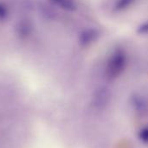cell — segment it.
Masks as SVG:
<instances>
[{"instance_id":"1","label":"cell","mask_w":148,"mask_h":148,"mask_svg":"<svg viewBox=\"0 0 148 148\" xmlns=\"http://www.w3.org/2000/svg\"><path fill=\"white\" fill-rule=\"evenodd\" d=\"M127 66V55L123 49H116L110 56L107 68L106 75L110 80L118 78Z\"/></svg>"},{"instance_id":"2","label":"cell","mask_w":148,"mask_h":148,"mask_svg":"<svg viewBox=\"0 0 148 148\" xmlns=\"http://www.w3.org/2000/svg\"><path fill=\"white\" fill-rule=\"evenodd\" d=\"M111 97L112 93L108 88H99L97 90H95V92L93 95L92 105L97 109L105 108L110 102Z\"/></svg>"},{"instance_id":"3","label":"cell","mask_w":148,"mask_h":148,"mask_svg":"<svg viewBox=\"0 0 148 148\" xmlns=\"http://www.w3.org/2000/svg\"><path fill=\"white\" fill-rule=\"evenodd\" d=\"M99 36V32L95 29H88L82 32L80 36V42L81 44L87 46L94 42L97 40Z\"/></svg>"},{"instance_id":"4","label":"cell","mask_w":148,"mask_h":148,"mask_svg":"<svg viewBox=\"0 0 148 148\" xmlns=\"http://www.w3.org/2000/svg\"><path fill=\"white\" fill-rule=\"evenodd\" d=\"M132 105L134 107V108L138 112V113H140V114H143L147 111V101L146 100L139 95H134L133 97H132Z\"/></svg>"},{"instance_id":"5","label":"cell","mask_w":148,"mask_h":148,"mask_svg":"<svg viewBox=\"0 0 148 148\" xmlns=\"http://www.w3.org/2000/svg\"><path fill=\"white\" fill-rule=\"evenodd\" d=\"M135 0H117L114 4V10L116 11H121L128 8Z\"/></svg>"},{"instance_id":"6","label":"cell","mask_w":148,"mask_h":148,"mask_svg":"<svg viewBox=\"0 0 148 148\" xmlns=\"http://www.w3.org/2000/svg\"><path fill=\"white\" fill-rule=\"evenodd\" d=\"M138 138L143 144L148 145V126L143 127L140 129L138 133Z\"/></svg>"},{"instance_id":"7","label":"cell","mask_w":148,"mask_h":148,"mask_svg":"<svg viewBox=\"0 0 148 148\" xmlns=\"http://www.w3.org/2000/svg\"><path fill=\"white\" fill-rule=\"evenodd\" d=\"M57 3L67 10H75V3L74 0H56Z\"/></svg>"},{"instance_id":"8","label":"cell","mask_w":148,"mask_h":148,"mask_svg":"<svg viewBox=\"0 0 148 148\" xmlns=\"http://www.w3.org/2000/svg\"><path fill=\"white\" fill-rule=\"evenodd\" d=\"M137 32L140 35H147L148 34V21L143 23L137 29Z\"/></svg>"}]
</instances>
